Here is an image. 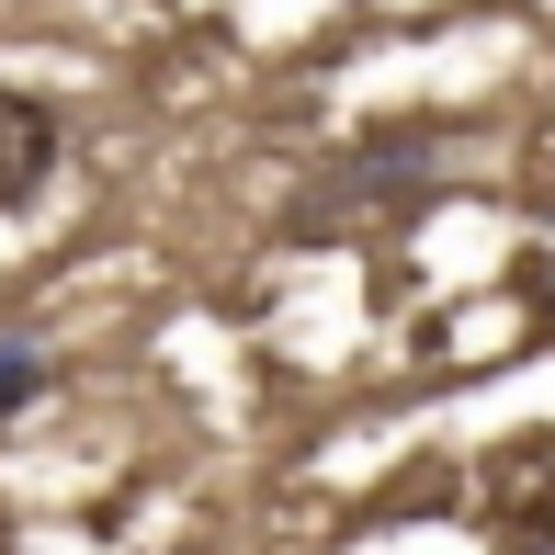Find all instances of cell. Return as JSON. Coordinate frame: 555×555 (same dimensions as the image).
<instances>
[{
  "mask_svg": "<svg viewBox=\"0 0 555 555\" xmlns=\"http://www.w3.org/2000/svg\"><path fill=\"white\" fill-rule=\"evenodd\" d=\"M68 170V125L35 91H0V216H35Z\"/></svg>",
  "mask_w": 555,
  "mask_h": 555,
  "instance_id": "obj_2",
  "label": "cell"
},
{
  "mask_svg": "<svg viewBox=\"0 0 555 555\" xmlns=\"http://www.w3.org/2000/svg\"><path fill=\"white\" fill-rule=\"evenodd\" d=\"M476 521L499 555H555V431H511L476 465Z\"/></svg>",
  "mask_w": 555,
  "mask_h": 555,
  "instance_id": "obj_1",
  "label": "cell"
},
{
  "mask_svg": "<svg viewBox=\"0 0 555 555\" xmlns=\"http://www.w3.org/2000/svg\"><path fill=\"white\" fill-rule=\"evenodd\" d=\"M35 397H46V351L35 340H0V431H12Z\"/></svg>",
  "mask_w": 555,
  "mask_h": 555,
  "instance_id": "obj_3",
  "label": "cell"
}]
</instances>
